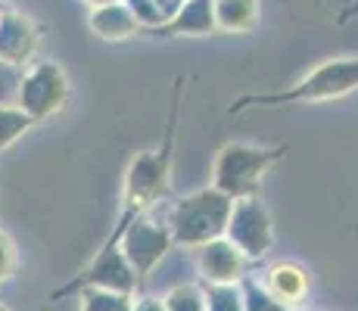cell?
<instances>
[{"instance_id":"6da1fadb","label":"cell","mask_w":358,"mask_h":311,"mask_svg":"<svg viewBox=\"0 0 358 311\" xmlns=\"http://www.w3.org/2000/svg\"><path fill=\"white\" fill-rule=\"evenodd\" d=\"M181 87L184 81H175L169 103V122H165V134L159 147L141 150L125 168V181H122V209L115 218L109 237H119L122 231L134 218L147 215L150 205H156L169 193L171 187V165H175V140H178V115H181Z\"/></svg>"},{"instance_id":"7a4b0ae2","label":"cell","mask_w":358,"mask_h":311,"mask_svg":"<svg viewBox=\"0 0 358 311\" xmlns=\"http://www.w3.org/2000/svg\"><path fill=\"white\" fill-rule=\"evenodd\" d=\"M358 91V57H334L308 68L299 81L274 94H243L231 103V113L250 106H296V103H330Z\"/></svg>"},{"instance_id":"3957f363","label":"cell","mask_w":358,"mask_h":311,"mask_svg":"<svg viewBox=\"0 0 358 311\" xmlns=\"http://www.w3.org/2000/svg\"><path fill=\"white\" fill-rule=\"evenodd\" d=\"M231 205L234 199L212 184L181 196L171 205V215H169L171 243L184 249H196L199 243H209V240L222 237L228 231Z\"/></svg>"},{"instance_id":"277c9868","label":"cell","mask_w":358,"mask_h":311,"mask_svg":"<svg viewBox=\"0 0 358 311\" xmlns=\"http://www.w3.org/2000/svg\"><path fill=\"white\" fill-rule=\"evenodd\" d=\"M287 156V147H259V143L231 140L218 150L212 162V187L228 193L231 199L259 193L265 175Z\"/></svg>"},{"instance_id":"5b68a950","label":"cell","mask_w":358,"mask_h":311,"mask_svg":"<svg viewBox=\"0 0 358 311\" xmlns=\"http://www.w3.org/2000/svg\"><path fill=\"white\" fill-rule=\"evenodd\" d=\"M69 94H72V85H69L66 68L57 59H38L22 68L16 103L38 124V122L53 119L57 113H63L69 103Z\"/></svg>"},{"instance_id":"8992f818","label":"cell","mask_w":358,"mask_h":311,"mask_svg":"<svg viewBox=\"0 0 358 311\" xmlns=\"http://www.w3.org/2000/svg\"><path fill=\"white\" fill-rule=\"evenodd\" d=\"M224 237H228L250 261H259V259H265V255L271 252V246H274V221H271V212L265 209V203L259 199V193L234 199Z\"/></svg>"},{"instance_id":"52a82bcc","label":"cell","mask_w":358,"mask_h":311,"mask_svg":"<svg viewBox=\"0 0 358 311\" xmlns=\"http://www.w3.org/2000/svg\"><path fill=\"white\" fill-rule=\"evenodd\" d=\"M137 283H141V277H137L131 261L125 259L119 240L106 237L103 246L97 249V255H94L63 289H57L53 299H59V296L72 293V289H81V287H109V289H122V293H137Z\"/></svg>"},{"instance_id":"ba28073f","label":"cell","mask_w":358,"mask_h":311,"mask_svg":"<svg viewBox=\"0 0 358 311\" xmlns=\"http://www.w3.org/2000/svg\"><path fill=\"white\" fill-rule=\"evenodd\" d=\"M109 240H113V237H109ZM115 240H119L122 252H125V259L131 261V268H134V274L141 280L147 277V274L159 265L165 255L171 252V246H175V243H171L169 224H156V221H150L143 215L131 221V224Z\"/></svg>"},{"instance_id":"9c48e42d","label":"cell","mask_w":358,"mask_h":311,"mask_svg":"<svg viewBox=\"0 0 358 311\" xmlns=\"http://www.w3.org/2000/svg\"><path fill=\"white\" fill-rule=\"evenodd\" d=\"M246 259L228 237H215L196 246V271L203 283H240L246 277Z\"/></svg>"},{"instance_id":"30bf717a","label":"cell","mask_w":358,"mask_h":311,"mask_svg":"<svg viewBox=\"0 0 358 311\" xmlns=\"http://www.w3.org/2000/svg\"><path fill=\"white\" fill-rule=\"evenodd\" d=\"M41 44V29L29 16L13 10H0V66L22 68L34 59Z\"/></svg>"},{"instance_id":"8fae6325","label":"cell","mask_w":358,"mask_h":311,"mask_svg":"<svg viewBox=\"0 0 358 311\" xmlns=\"http://www.w3.org/2000/svg\"><path fill=\"white\" fill-rule=\"evenodd\" d=\"M259 280L284 311L299 308L312 293V274L299 261H274L271 268L262 271Z\"/></svg>"},{"instance_id":"7c38bea8","label":"cell","mask_w":358,"mask_h":311,"mask_svg":"<svg viewBox=\"0 0 358 311\" xmlns=\"http://www.w3.org/2000/svg\"><path fill=\"white\" fill-rule=\"evenodd\" d=\"M143 31L156 38H206L215 31V0H184L175 16Z\"/></svg>"},{"instance_id":"4fadbf2b","label":"cell","mask_w":358,"mask_h":311,"mask_svg":"<svg viewBox=\"0 0 358 311\" xmlns=\"http://www.w3.org/2000/svg\"><path fill=\"white\" fill-rule=\"evenodd\" d=\"M87 25H91V31L103 41H128L131 34L141 31V22H137V16L131 13V6L125 0H115V3H106V6H94L91 16H87Z\"/></svg>"},{"instance_id":"5bb4252c","label":"cell","mask_w":358,"mask_h":311,"mask_svg":"<svg viewBox=\"0 0 358 311\" xmlns=\"http://www.w3.org/2000/svg\"><path fill=\"white\" fill-rule=\"evenodd\" d=\"M262 0H215V31L243 34L259 25Z\"/></svg>"},{"instance_id":"9a60e30c","label":"cell","mask_w":358,"mask_h":311,"mask_svg":"<svg viewBox=\"0 0 358 311\" xmlns=\"http://www.w3.org/2000/svg\"><path fill=\"white\" fill-rule=\"evenodd\" d=\"M78 305L85 311H131L134 308V293H122V289L109 287H81Z\"/></svg>"},{"instance_id":"2e32d148","label":"cell","mask_w":358,"mask_h":311,"mask_svg":"<svg viewBox=\"0 0 358 311\" xmlns=\"http://www.w3.org/2000/svg\"><path fill=\"white\" fill-rule=\"evenodd\" d=\"M206 311H246L240 283H203Z\"/></svg>"},{"instance_id":"e0dca14e","label":"cell","mask_w":358,"mask_h":311,"mask_svg":"<svg viewBox=\"0 0 358 311\" xmlns=\"http://www.w3.org/2000/svg\"><path fill=\"white\" fill-rule=\"evenodd\" d=\"M31 119L29 113H25L22 106H6V103H0V153H6V150L13 147V143L19 140V137L25 134V131L31 128Z\"/></svg>"},{"instance_id":"ac0fdd59","label":"cell","mask_w":358,"mask_h":311,"mask_svg":"<svg viewBox=\"0 0 358 311\" xmlns=\"http://www.w3.org/2000/svg\"><path fill=\"white\" fill-rule=\"evenodd\" d=\"M165 311H206L203 283H178L162 296Z\"/></svg>"},{"instance_id":"d6986e66","label":"cell","mask_w":358,"mask_h":311,"mask_svg":"<svg viewBox=\"0 0 358 311\" xmlns=\"http://www.w3.org/2000/svg\"><path fill=\"white\" fill-rule=\"evenodd\" d=\"M243 287V302H246V311H284L274 302V296L262 287V280H240Z\"/></svg>"},{"instance_id":"ffe728a7","label":"cell","mask_w":358,"mask_h":311,"mask_svg":"<svg viewBox=\"0 0 358 311\" xmlns=\"http://www.w3.org/2000/svg\"><path fill=\"white\" fill-rule=\"evenodd\" d=\"M131 6V13L137 16V22H141V29H153V25H162L165 19L171 16V13L162 10L159 0H125Z\"/></svg>"},{"instance_id":"44dd1931","label":"cell","mask_w":358,"mask_h":311,"mask_svg":"<svg viewBox=\"0 0 358 311\" xmlns=\"http://www.w3.org/2000/svg\"><path fill=\"white\" fill-rule=\"evenodd\" d=\"M19 268V252H16V243H13V237L6 233V227L0 224V287H3L6 280H13V274H16Z\"/></svg>"},{"instance_id":"7402d4cb","label":"cell","mask_w":358,"mask_h":311,"mask_svg":"<svg viewBox=\"0 0 358 311\" xmlns=\"http://www.w3.org/2000/svg\"><path fill=\"white\" fill-rule=\"evenodd\" d=\"M358 16V3H352V6H346V10L336 16V22H346V19H355Z\"/></svg>"},{"instance_id":"603a6c76","label":"cell","mask_w":358,"mask_h":311,"mask_svg":"<svg viewBox=\"0 0 358 311\" xmlns=\"http://www.w3.org/2000/svg\"><path fill=\"white\" fill-rule=\"evenodd\" d=\"M85 3L94 10V6H106V3H115V0H85Z\"/></svg>"},{"instance_id":"cb8c5ba5","label":"cell","mask_w":358,"mask_h":311,"mask_svg":"<svg viewBox=\"0 0 358 311\" xmlns=\"http://www.w3.org/2000/svg\"><path fill=\"white\" fill-rule=\"evenodd\" d=\"M0 311H6V305H3V302H0Z\"/></svg>"}]
</instances>
